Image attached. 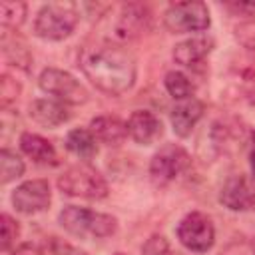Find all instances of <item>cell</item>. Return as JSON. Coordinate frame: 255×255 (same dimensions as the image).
I'll use <instances>...</instances> for the list:
<instances>
[{
	"label": "cell",
	"instance_id": "cell-24",
	"mask_svg": "<svg viewBox=\"0 0 255 255\" xmlns=\"http://www.w3.org/2000/svg\"><path fill=\"white\" fill-rule=\"evenodd\" d=\"M235 38L241 46L255 52V20H243L235 26Z\"/></svg>",
	"mask_w": 255,
	"mask_h": 255
},
{
	"label": "cell",
	"instance_id": "cell-13",
	"mask_svg": "<svg viewBox=\"0 0 255 255\" xmlns=\"http://www.w3.org/2000/svg\"><path fill=\"white\" fill-rule=\"evenodd\" d=\"M30 118L42 128H58L70 122L72 112L68 104L54 98H38L30 104Z\"/></svg>",
	"mask_w": 255,
	"mask_h": 255
},
{
	"label": "cell",
	"instance_id": "cell-7",
	"mask_svg": "<svg viewBox=\"0 0 255 255\" xmlns=\"http://www.w3.org/2000/svg\"><path fill=\"white\" fill-rule=\"evenodd\" d=\"M191 167L189 153L175 143H165L159 147L149 161V175L157 185H167L183 177Z\"/></svg>",
	"mask_w": 255,
	"mask_h": 255
},
{
	"label": "cell",
	"instance_id": "cell-3",
	"mask_svg": "<svg viewBox=\"0 0 255 255\" xmlns=\"http://www.w3.org/2000/svg\"><path fill=\"white\" fill-rule=\"evenodd\" d=\"M80 22V12L74 2H48L34 20V32L42 40L60 42L68 38Z\"/></svg>",
	"mask_w": 255,
	"mask_h": 255
},
{
	"label": "cell",
	"instance_id": "cell-16",
	"mask_svg": "<svg viewBox=\"0 0 255 255\" xmlns=\"http://www.w3.org/2000/svg\"><path fill=\"white\" fill-rule=\"evenodd\" d=\"M90 131L100 143L120 145L128 137V124L116 116H96L90 122Z\"/></svg>",
	"mask_w": 255,
	"mask_h": 255
},
{
	"label": "cell",
	"instance_id": "cell-15",
	"mask_svg": "<svg viewBox=\"0 0 255 255\" xmlns=\"http://www.w3.org/2000/svg\"><path fill=\"white\" fill-rule=\"evenodd\" d=\"M213 46L215 42L211 36H193V38L181 40L173 48V60L183 68H195L211 54Z\"/></svg>",
	"mask_w": 255,
	"mask_h": 255
},
{
	"label": "cell",
	"instance_id": "cell-8",
	"mask_svg": "<svg viewBox=\"0 0 255 255\" xmlns=\"http://www.w3.org/2000/svg\"><path fill=\"white\" fill-rule=\"evenodd\" d=\"M177 239L185 249H189L193 253H205L215 243L213 221L201 211H191L179 221Z\"/></svg>",
	"mask_w": 255,
	"mask_h": 255
},
{
	"label": "cell",
	"instance_id": "cell-31",
	"mask_svg": "<svg viewBox=\"0 0 255 255\" xmlns=\"http://www.w3.org/2000/svg\"><path fill=\"white\" fill-rule=\"evenodd\" d=\"M114 255H126V253H120V251H118V253H114Z\"/></svg>",
	"mask_w": 255,
	"mask_h": 255
},
{
	"label": "cell",
	"instance_id": "cell-6",
	"mask_svg": "<svg viewBox=\"0 0 255 255\" xmlns=\"http://www.w3.org/2000/svg\"><path fill=\"white\" fill-rule=\"evenodd\" d=\"M38 86L42 88V92H46L54 100H60L68 106L84 104L90 98V92L86 90V86L76 76L60 68H44L38 78Z\"/></svg>",
	"mask_w": 255,
	"mask_h": 255
},
{
	"label": "cell",
	"instance_id": "cell-1",
	"mask_svg": "<svg viewBox=\"0 0 255 255\" xmlns=\"http://www.w3.org/2000/svg\"><path fill=\"white\" fill-rule=\"evenodd\" d=\"M84 76L96 86V90L108 96H120L135 84L137 66L129 50L120 44H98L84 50L80 58Z\"/></svg>",
	"mask_w": 255,
	"mask_h": 255
},
{
	"label": "cell",
	"instance_id": "cell-21",
	"mask_svg": "<svg viewBox=\"0 0 255 255\" xmlns=\"http://www.w3.org/2000/svg\"><path fill=\"white\" fill-rule=\"evenodd\" d=\"M26 14H28V6L24 2H18V0H2L0 2V22H2V28H20L26 20Z\"/></svg>",
	"mask_w": 255,
	"mask_h": 255
},
{
	"label": "cell",
	"instance_id": "cell-20",
	"mask_svg": "<svg viewBox=\"0 0 255 255\" xmlns=\"http://www.w3.org/2000/svg\"><path fill=\"white\" fill-rule=\"evenodd\" d=\"M24 159L8 149V147H2L0 149V183L2 185H8L10 181H16L18 177L24 175Z\"/></svg>",
	"mask_w": 255,
	"mask_h": 255
},
{
	"label": "cell",
	"instance_id": "cell-30",
	"mask_svg": "<svg viewBox=\"0 0 255 255\" xmlns=\"http://www.w3.org/2000/svg\"><path fill=\"white\" fill-rule=\"evenodd\" d=\"M251 255H255V243H253V249H251Z\"/></svg>",
	"mask_w": 255,
	"mask_h": 255
},
{
	"label": "cell",
	"instance_id": "cell-23",
	"mask_svg": "<svg viewBox=\"0 0 255 255\" xmlns=\"http://www.w3.org/2000/svg\"><path fill=\"white\" fill-rule=\"evenodd\" d=\"M0 221H2V241H0L2 251H12L14 245H16V239H18V235H20V225H18V221H16L12 215H8V213H2Z\"/></svg>",
	"mask_w": 255,
	"mask_h": 255
},
{
	"label": "cell",
	"instance_id": "cell-5",
	"mask_svg": "<svg viewBox=\"0 0 255 255\" xmlns=\"http://www.w3.org/2000/svg\"><path fill=\"white\" fill-rule=\"evenodd\" d=\"M163 24L173 34H187V32H203L211 24L209 10L199 0L189 2H175L169 4L163 12Z\"/></svg>",
	"mask_w": 255,
	"mask_h": 255
},
{
	"label": "cell",
	"instance_id": "cell-17",
	"mask_svg": "<svg viewBox=\"0 0 255 255\" xmlns=\"http://www.w3.org/2000/svg\"><path fill=\"white\" fill-rule=\"evenodd\" d=\"M20 149L24 155H28L32 161L42 163V165H56L58 163V153L56 147L42 135L24 131L20 135Z\"/></svg>",
	"mask_w": 255,
	"mask_h": 255
},
{
	"label": "cell",
	"instance_id": "cell-4",
	"mask_svg": "<svg viewBox=\"0 0 255 255\" xmlns=\"http://www.w3.org/2000/svg\"><path fill=\"white\" fill-rule=\"evenodd\" d=\"M58 189L70 197L82 199H104L108 195V181L104 175L90 163L82 161L68 167L58 177Z\"/></svg>",
	"mask_w": 255,
	"mask_h": 255
},
{
	"label": "cell",
	"instance_id": "cell-29",
	"mask_svg": "<svg viewBox=\"0 0 255 255\" xmlns=\"http://www.w3.org/2000/svg\"><path fill=\"white\" fill-rule=\"evenodd\" d=\"M247 94H249L247 98L251 100V104H255V78L249 80V92H247Z\"/></svg>",
	"mask_w": 255,
	"mask_h": 255
},
{
	"label": "cell",
	"instance_id": "cell-11",
	"mask_svg": "<svg viewBox=\"0 0 255 255\" xmlns=\"http://www.w3.org/2000/svg\"><path fill=\"white\" fill-rule=\"evenodd\" d=\"M219 203L231 211H247L255 205V179L243 173L227 177L219 191Z\"/></svg>",
	"mask_w": 255,
	"mask_h": 255
},
{
	"label": "cell",
	"instance_id": "cell-12",
	"mask_svg": "<svg viewBox=\"0 0 255 255\" xmlns=\"http://www.w3.org/2000/svg\"><path fill=\"white\" fill-rule=\"evenodd\" d=\"M126 124H128V135L139 145H151L163 133L161 120L149 110H135Z\"/></svg>",
	"mask_w": 255,
	"mask_h": 255
},
{
	"label": "cell",
	"instance_id": "cell-18",
	"mask_svg": "<svg viewBox=\"0 0 255 255\" xmlns=\"http://www.w3.org/2000/svg\"><path fill=\"white\" fill-rule=\"evenodd\" d=\"M66 149L80 159H92L98 153V139L90 128H74L66 135Z\"/></svg>",
	"mask_w": 255,
	"mask_h": 255
},
{
	"label": "cell",
	"instance_id": "cell-27",
	"mask_svg": "<svg viewBox=\"0 0 255 255\" xmlns=\"http://www.w3.org/2000/svg\"><path fill=\"white\" fill-rule=\"evenodd\" d=\"M10 255H42L40 243H20L10 251Z\"/></svg>",
	"mask_w": 255,
	"mask_h": 255
},
{
	"label": "cell",
	"instance_id": "cell-10",
	"mask_svg": "<svg viewBox=\"0 0 255 255\" xmlns=\"http://www.w3.org/2000/svg\"><path fill=\"white\" fill-rule=\"evenodd\" d=\"M151 22V12L145 4L139 2H129L120 6L116 20H114V38L120 42L133 40L141 36Z\"/></svg>",
	"mask_w": 255,
	"mask_h": 255
},
{
	"label": "cell",
	"instance_id": "cell-22",
	"mask_svg": "<svg viewBox=\"0 0 255 255\" xmlns=\"http://www.w3.org/2000/svg\"><path fill=\"white\" fill-rule=\"evenodd\" d=\"M40 245H42V255H86V251L60 237H48Z\"/></svg>",
	"mask_w": 255,
	"mask_h": 255
},
{
	"label": "cell",
	"instance_id": "cell-19",
	"mask_svg": "<svg viewBox=\"0 0 255 255\" xmlns=\"http://www.w3.org/2000/svg\"><path fill=\"white\" fill-rule=\"evenodd\" d=\"M163 86H165L167 94H169L173 100H177V102L193 98V92H195V86H193V82L189 80V76H185L183 72H177V70H171V72L165 74Z\"/></svg>",
	"mask_w": 255,
	"mask_h": 255
},
{
	"label": "cell",
	"instance_id": "cell-14",
	"mask_svg": "<svg viewBox=\"0 0 255 255\" xmlns=\"http://www.w3.org/2000/svg\"><path fill=\"white\" fill-rule=\"evenodd\" d=\"M203 112H205V104L197 98L177 102L171 110V116H169L175 135L187 137L193 131V128L197 126V122L203 118Z\"/></svg>",
	"mask_w": 255,
	"mask_h": 255
},
{
	"label": "cell",
	"instance_id": "cell-28",
	"mask_svg": "<svg viewBox=\"0 0 255 255\" xmlns=\"http://www.w3.org/2000/svg\"><path fill=\"white\" fill-rule=\"evenodd\" d=\"M249 165H251V175L255 179V135H253V143H251V151H249Z\"/></svg>",
	"mask_w": 255,
	"mask_h": 255
},
{
	"label": "cell",
	"instance_id": "cell-9",
	"mask_svg": "<svg viewBox=\"0 0 255 255\" xmlns=\"http://www.w3.org/2000/svg\"><path fill=\"white\" fill-rule=\"evenodd\" d=\"M12 205L22 215H36L50 207L52 191L46 179H28L12 191Z\"/></svg>",
	"mask_w": 255,
	"mask_h": 255
},
{
	"label": "cell",
	"instance_id": "cell-26",
	"mask_svg": "<svg viewBox=\"0 0 255 255\" xmlns=\"http://www.w3.org/2000/svg\"><path fill=\"white\" fill-rule=\"evenodd\" d=\"M141 255H169V243L163 235H151L143 247H141Z\"/></svg>",
	"mask_w": 255,
	"mask_h": 255
},
{
	"label": "cell",
	"instance_id": "cell-2",
	"mask_svg": "<svg viewBox=\"0 0 255 255\" xmlns=\"http://www.w3.org/2000/svg\"><path fill=\"white\" fill-rule=\"evenodd\" d=\"M58 221L70 235L80 239H104L118 231V219L114 215L78 205H66Z\"/></svg>",
	"mask_w": 255,
	"mask_h": 255
},
{
	"label": "cell",
	"instance_id": "cell-25",
	"mask_svg": "<svg viewBox=\"0 0 255 255\" xmlns=\"http://www.w3.org/2000/svg\"><path fill=\"white\" fill-rule=\"evenodd\" d=\"M20 94V86L14 78H10L8 74H2L0 78V100H2V108H8L12 102H16Z\"/></svg>",
	"mask_w": 255,
	"mask_h": 255
}]
</instances>
